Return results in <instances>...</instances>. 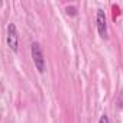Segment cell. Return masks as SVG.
I'll return each mask as SVG.
<instances>
[{"label":"cell","instance_id":"obj_4","mask_svg":"<svg viewBox=\"0 0 123 123\" xmlns=\"http://www.w3.org/2000/svg\"><path fill=\"white\" fill-rule=\"evenodd\" d=\"M67 13L71 15V16H75V15H77V9H75L74 6H71V7L68 6V7H67Z\"/></svg>","mask_w":123,"mask_h":123},{"label":"cell","instance_id":"obj_5","mask_svg":"<svg viewBox=\"0 0 123 123\" xmlns=\"http://www.w3.org/2000/svg\"><path fill=\"white\" fill-rule=\"evenodd\" d=\"M98 123H110V120H109V117H107L106 114H103V116L100 117V120H98Z\"/></svg>","mask_w":123,"mask_h":123},{"label":"cell","instance_id":"obj_2","mask_svg":"<svg viewBox=\"0 0 123 123\" xmlns=\"http://www.w3.org/2000/svg\"><path fill=\"white\" fill-rule=\"evenodd\" d=\"M6 41H7L9 48L13 52H16L18 46H19V36H18V29H16L15 23H10L7 26V38H6Z\"/></svg>","mask_w":123,"mask_h":123},{"label":"cell","instance_id":"obj_1","mask_svg":"<svg viewBox=\"0 0 123 123\" xmlns=\"http://www.w3.org/2000/svg\"><path fill=\"white\" fill-rule=\"evenodd\" d=\"M31 52H32V59H33V64H35V68L39 71V73H43L45 68H46V64H45V56H43V52H42V48L38 42L32 43L31 46Z\"/></svg>","mask_w":123,"mask_h":123},{"label":"cell","instance_id":"obj_3","mask_svg":"<svg viewBox=\"0 0 123 123\" xmlns=\"http://www.w3.org/2000/svg\"><path fill=\"white\" fill-rule=\"evenodd\" d=\"M96 23H97V31L100 33L101 38H107V25H106V15L101 9L97 10V18H96Z\"/></svg>","mask_w":123,"mask_h":123}]
</instances>
